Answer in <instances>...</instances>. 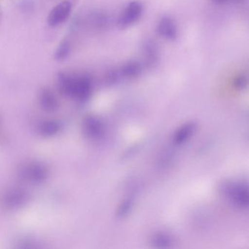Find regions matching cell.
<instances>
[{
    "mask_svg": "<svg viewBox=\"0 0 249 249\" xmlns=\"http://www.w3.org/2000/svg\"><path fill=\"white\" fill-rule=\"evenodd\" d=\"M59 84L62 91L81 100H87L91 94V81L87 75L74 76L62 73L59 77Z\"/></svg>",
    "mask_w": 249,
    "mask_h": 249,
    "instance_id": "cell-1",
    "label": "cell"
},
{
    "mask_svg": "<svg viewBox=\"0 0 249 249\" xmlns=\"http://www.w3.org/2000/svg\"><path fill=\"white\" fill-rule=\"evenodd\" d=\"M249 189L247 185L237 182H225L221 186V192L234 206L248 208Z\"/></svg>",
    "mask_w": 249,
    "mask_h": 249,
    "instance_id": "cell-2",
    "label": "cell"
},
{
    "mask_svg": "<svg viewBox=\"0 0 249 249\" xmlns=\"http://www.w3.org/2000/svg\"><path fill=\"white\" fill-rule=\"evenodd\" d=\"M143 11L141 2L132 1L128 4L124 12L118 20V26L122 30L131 27L141 18Z\"/></svg>",
    "mask_w": 249,
    "mask_h": 249,
    "instance_id": "cell-3",
    "label": "cell"
},
{
    "mask_svg": "<svg viewBox=\"0 0 249 249\" xmlns=\"http://www.w3.org/2000/svg\"><path fill=\"white\" fill-rule=\"evenodd\" d=\"M72 11V4L64 1L52 9L48 17V23L52 27H58L67 21Z\"/></svg>",
    "mask_w": 249,
    "mask_h": 249,
    "instance_id": "cell-4",
    "label": "cell"
},
{
    "mask_svg": "<svg viewBox=\"0 0 249 249\" xmlns=\"http://www.w3.org/2000/svg\"><path fill=\"white\" fill-rule=\"evenodd\" d=\"M158 33L166 40H174L178 36L176 23L170 17H164L159 23Z\"/></svg>",
    "mask_w": 249,
    "mask_h": 249,
    "instance_id": "cell-5",
    "label": "cell"
},
{
    "mask_svg": "<svg viewBox=\"0 0 249 249\" xmlns=\"http://www.w3.org/2000/svg\"><path fill=\"white\" fill-rule=\"evenodd\" d=\"M142 71V65L139 62H129L119 70V72L121 78H132L139 76Z\"/></svg>",
    "mask_w": 249,
    "mask_h": 249,
    "instance_id": "cell-6",
    "label": "cell"
},
{
    "mask_svg": "<svg viewBox=\"0 0 249 249\" xmlns=\"http://www.w3.org/2000/svg\"><path fill=\"white\" fill-rule=\"evenodd\" d=\"M196 129V124L194 122H189L183 125L176 132L174 137V141L178 145L183 143L186 142L191 136Z\"/></svg>",
    "mask_w": 249,
    "mask_h": 249,
    "instance_id": "cell-7",
    "label": "cell"
},
{
    "mask_svg": "<svg viewBox=\"0 0 249 249\" xmlns=\"http://www.w3.org/2000/svg\"><path fill=\"white\" fill-rule=\"evenodd\" d=\"M144 55H145V63L148 66H153L158 60V50L152 41L146 42L144 46Z\"/></svg>",
    "mask_w": 249,
    "mask_h": 249,
    "instance_id": "cell-8",
    "label": "cell"
},
{
    "mask_svg": "<svg viewBox=\"0 0 249 249\" xmlns=\"http://www.w3.org/2000/svg\"><path fill=\"white\" fill-rule=\"evenodd\" d=\"M87 132L92 137H99L103 132V126L98 119L94 117L89 118L86 124Z\"/></svg>",
    "mask_w": 249,
    "mask_h": 249,
    "instance_id": "cell-9",
    "label": "cell"
},
{
    "mask_svg": "<svg viewBox=\"0 0 249 249\" xmlns=\"http://www.w3.org/2000/svg\"><path fill=\"white\" fill-rule=\"evenodd\" d=\"M152 244L155 247L161 249L170 247L172 244L171 237L165 233H158L153 237Z\"/></svg>",
    "mask_w": 249,
    "mask_h": 249,
    "instance_id": "cell-10",
    "label": "cell"
},
{
    "mask_svg": "<svg viewBox=\"0 0 249 249\" xmlns=\"http://www.w3.org/2000/svg\"><path fill=\"white\" fill-rule=\"evenodd\" d=\"M71 51V46L68 42L65 41L61 43L56 52V59L57 60H64L66 59Z\"/></svg>",
    "mask_w": 249,
    "mask_h": 249,
    "instance_id": "cell-11",
    "label": "cell"
},
{
    "mask_svg": "<svg viewBox=\"0 0 249 249\" xmlns=\"http://www.w3.org/2000/svg\"><path fill=\"white\" fill-rule=\"evenodd\" d=\"M132 205H133V201L131 199H126V200L124 201L122 205L119 206V209H118V216L119 218H123V217L126 216L129 213L131 209H132Z\"/></svg>",
    "mask_w": 249,
    "mask_h": 249,
    "instance_id": "cell-12",
    "label": "cell"
},
{
    "mask_svg": "<svg viewBox=\"0 0 249 249\" xmlns=\"http://www.w3.org/2000/svg\"><path fill=\"white\" fill-rule=\"evenodd\" d=\"M234 87H235L237 89L243 90L247 87L248 85V78L247 76L244 74H240V75L236 76V78L234 79Z\"/></svg>",
    "mask_w": 249,
    "mask_h": 249,
    "instance_id": "cell-13",
    "label": "cell"
},
{
    "mask_svg": "<svg viewBox=\"0 0 249 249\" xmlns=\"http://www.w3.org/2000/svg\"><path fill=\"white\" fill-rule=\"evenodd\" d=\"M120 78V75H119V71H117V70L109 71L107 75H106V81L109 85H113V84H116Z\"/></svg>",
    "mask_w": 249,
    "mask_h": 249,
    "instance_id": "cell-14",
    "label": "cell"
},
{
    "mask_svg": "<svg viewBox=\"0 0 249 249\" xmlns=\"http://www.w3.org/2000/svg\"><path fill=\"white\" fill-rule=\"evenodd\" d=\"M214 2H218V3H222V2H226L227 0H213Z\"/></svg>",
    "mask_w": 249,
    "mask_h": 249,
    "instance_id": "cell-15",
    "label": "cell"
}]
</instances>
